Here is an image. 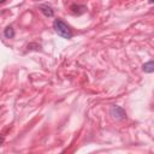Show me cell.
<instances>
[{"label": "cell", "mask_w": 154, "mask_h": 154, "mask_svg": "<svg viewBox=\"0 0 154 154\" xmlns=\"http://www.w3.org/2000/svg\"><path fill=\"white\" fill-rule=\"evenodd\" d=\"M53 28H54L55 32H57L59 36L64 37V38H67V40H69V38H71L72 35H73L71 28H70L65 22H63L61 19H54V22H53Z\"/></svg>", "instance_id": "cell-1"}, {"label": "cell", "mask_w": 154, "mask_h": 154, "mask_svg": "<svg viewBox=\"0 0 154 154\" xmlns=\"http://www.w3.org/2000/svg\"><path fill=\"white\" fill-rule=\"evenodd\" d=\"M109 112H111V116H112L113 118L118 119V120H122V119H125V118H126V112H125V109H124L123 107H120V106H117V105L112 106Z\"/></svg>", "instance_id": "cell-2"}, {"label": "cell", "mask_w": 154, "mask_h": 154, "mask_svg": "<svg viewBox=\"0 0 154 154\" xmlns=\"http://www.w3.org/2000/svg\"><path fill=\"white\" fill-rule=\"evenodd\" d=\"M40 11H41L46 17H53V14H54V11H53L52 7L48 6V5H41V6H40Z\"/></svg>", "instance_id": "cell-3"}, {"label": "cell", "mask_w": 154, "mask_h": 154, "mask_svg": "<svg viewBox=\"0 0 154 154\" xmlns=\"http://www.w3.org/2000/svg\"><path fill=\"white\" fill-rule=\"evenodd\" d=\"M142 70L144 72H147V73H152L154 71V63H153V60H149L148 63L143 64L142 65Z\"/></svg>", "instance_id": "cell-4"}, {"label": "cell", "mask_w": 154, "mask_h": 154, "mask_svg": "<svg viewBox=\"0 0 154 154\" xmlns=\"http://www.w3.org/2000/svg\"><path fill=\"white\" fill-rule=\"evenodd\" d=\"M4 35H5L6 38H13V36H14V30H13V28H12V26H7V28L4 30Z\"/></svg>", "instance_id": "cell-5"}, {"label": "cell", "mask_w": 154, "mask_h": 154, "mask_svg": "<svg viewBox=\"0 0 154 154\" xmlns=\"http://www.w3.org/2000/svg\"><path fill=\"white\" fill-rule=\"evenodd\" d=\"M4 141H5V138H4L2 136H0V146H1L2 143H4Z\"/></svg>", "instance_id": "cell-6"}, {"label": "cell", "mask_w": 154, "mask_h": 154, "mask_svg": "<svg viewBox=\"0 0 154 154\" xmlns=\"http://www.w3.org/2000/svg\"><path fill=\"white\" fill-rule=\"evenodd\" d=\"M149 4H153V0H149Z\"/></svg>", "instance_id": "cell-7"}, {"label": "cell", "mask_w": 154, "mask_h": 154, "mask_svg": "<svg viewBox=\"0 0 154 154\" xmlns=\"http://www.w3.org/2000/svg\"><path fill=\"white\" fill-rule=\"evenodd\" d=\"M4 1H5V0H0V4H1V2H4Z\"/></svg>", "instance_id": "cell-8"}]
</instances>
